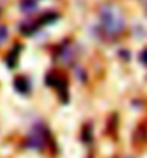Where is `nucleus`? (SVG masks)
<instances>
[{
  "label": "nucleus",
  "instance_id": "1",
  "mask_svg": "<svg viewBox=\"0 0 147 158\" xmlns=\"http://www.w3.org/2000/svg\"><path fill=\"white\" fill-rule=\"evenodd\" d=\"M101 23L104 26V30L110 35L120 33L124 27V20L118 15V12L113 7H102L101 9Z\"/></svg>",
  "mask_w": 147,
  "mask_h": 158
},
{
  "label": "nucleus",
  "instance_id": "2",
  "mask_svg": "<svg viewBox=\"0 0 147 158\" xmlns=\"http://www.w3.org/2000/svg\"><path fill=\"white\" fill-rule=\"evenodd\" d=\"M46 83L50 85V86L56 88L59 92V95H61V98H62V101L67 102L68 101V89H67V82H65L63 79L58 78V76H50L49 75L46 78Z\"/></svg>",
  "mask_w": 147,
  "mask_h": 158
},
{
  "label": "nucleus",
  "instance_id": "3",
  "mask_svg": "<svg viewBox=\"0 0 147 158\" xmlns=\"http://www.w3.org/2000/svg\"><path fill=\"white\" fill-rule=\"evenodd\" d=\"M15 88H16L17 91L20 92V94H28L30 91V85H29V81L26 78H17L15 81Z\"/></svg>",
  "mask_w": 147,
  "mask_h": 158
},
{
  "label": "nucleus",
  "instance_id": "4",
  "mask_svg": "<svg viewBox=\"0 0 147 158\" xmlns=\"http://www.w3.org/2000/svg\"><path fill=\"white\" fill-rule=\"evenodd\" d=\"M56 19H58V15H56V13H48V15L42 16L41 23H52V22H55Z\"/></svg>",
  "mask_w": 147,
  "mask_h": 158
},
{
  "label": "nucleus",
  "instance_id": "5",
  "mask_svg": "<svg viewBox=\"0 0 147 158\" xmlns=\"http://www.w3.org/2000/svg\"><path fill=\"white\" fill-rule=\"evenodd\" d=\"M140 59H141V62H143L144 65H147V49L144 50L141 55H140Z\"/></svg>",
  "mask_w": 147,
  "mask_h": 158
}]
</instances>
